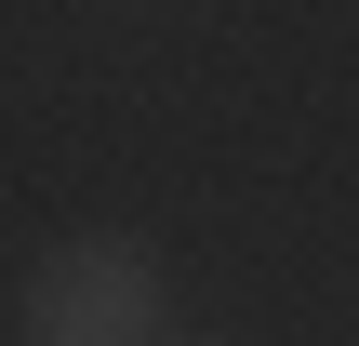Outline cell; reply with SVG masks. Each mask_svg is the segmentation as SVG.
I'll list each match as a JSON object with an SVG mask.
<instances>
[{"label":"cell","instance_id":"obj_1","mask_svg":"<svg viewBox=\"0 0 359 346\" xmlns=\"http://www.w3.org/2000/svg\"><path fill=\"white\" fill-rule=\"evenodd\" d=\"M160 307H173V280H160V253L120 240V227L53 240V253L27 267V293H13L27 346H160Z\"/></svg>","mask_w":359,"mask_h":346},{"label":"cell","instance_id":"obj_2","mask_svg":"<svg viewBox=\"0 0 359 346\" xmlns=\"http://www.w3.org/2000/svg\"><path fill=\"white\" fill-rule=\"evenodd\" d=\"M160 346H200V333H160Z\"/></svg>","mask_w":359,"mask_h":346}]
</instances>
